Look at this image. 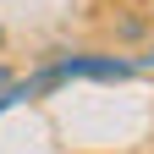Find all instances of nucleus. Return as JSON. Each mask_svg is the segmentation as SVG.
Masks as SVG:
<instances>
[{
  "label": "nucleus",
  "mask_w": 154,
  "mask_h": 154,
  "mask_svg": "<svg viewBox=\"0 0 154 154\" xmlns=\"http://www.w3.org/2000/svg\"><path fill=\"white\" fill-rule=\"evenodd\" d=\"M0 88H11V72H6V66H0Z\"/></svg>",
  "instance_id": "f257e3e1"
},
{
  "label": "nucleus",
  "mask_w": 154,
  "mask_h": 154,
  "mask_svg": "<svg viewBox=\"0 0 154 154\" xmlns=\"http://www.w3.org/2000/svg\"><path fill=\"white\" fill-rule=\"evenodd\" d=\"M143 66H154V50H149V55H143Z\"/></svg>",
  "instance_id": "f03ea898"
}]
</instances>
